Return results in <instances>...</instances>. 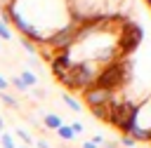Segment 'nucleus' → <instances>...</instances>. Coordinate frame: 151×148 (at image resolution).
I'll use <instances>...</instances> for the list:
<instances>
[{"instance_id": "obj_1", "label": "nucleus", "mask_w": 151, "mask_h": 148, "mask_svg": "<svg viewBox=\"0 0 151 148\" xmlns=\"http://www.w3.org/2000/svg\"><path fill=\"white\" fill-rule=\"evenodd\" d=\"M99 68H101L99 63H94V61H90V59H80V61H73V66H71L64 75H59L57 80H59L64 87H68V89L85 92V89L92 87Z\"/></svg>"}, {"instance_id": "obj_2", "label": "nucleus", "mask_w": 151, "mask_h": 148, "mask_svg": "<svg viewBox=\"0 0 151 148\" xmlns=\"http://www.w3.org/2000/svg\"><path fill=\"white\" fill-rule=\"evenodd\" d=\"M127 80V61L125 59H116L111 63H104L92 82V87L99 89H109V92H120L123 85Z\"/></svg>"}, {"instance_id": "obj_3", "label": "nucleus", "mask_w": 151, "mask_h": 148, "mask_svg": "<svg viewBox=\"0 0 151 148\" xmlns=\"http://www.w3.org/2000/svg\"><path fill=\"white\" fill-rule=\"evenodd\" d=\"M83 99L90 108H97V106H109L111 99H113V92L109 89H99V87H90L83 92Z\"/></svg>"}, {"instance_id": "obj_4", "label": "nucleus", "mask_w": 151, "mask_h": 148, "mask_svg": "<svg viewBox=\"0 0 151 148\" xmlns=\"http://www.w3.org/2000/svg\"><path fill=\"white\" fill-rule=\"evenodd\" d=\"M73 54L71 52H54L52 54V59H50V68H52V73H54V78H59V75H64L71 66H73Z\"/></svg>"}, {"instance_id": "obj_5", "label": "nucleus", "mask_w": 151, "mask_h": 148, "mask_svg": "<svg viewBox=\"0 0 151 148\" xmlns=\"http://www.w3.org/2000/svg\"><path fill=\"white\" fill-rule=\"evenodd\" d=\"M61 125H64L61 115H57V113H45V115H42V127H45V129H52V132H57Z\"/></svg>"}, {"instance_id": "obj_6", "label": "nucleus", "mask_w": 151, "mask_h": 148, "mask_svg": "<svg viewBox=\"0 0 151 148\" xmlns=\"http://www.w3.org/2000/svg\"><path fill=\"white\" fill-rule=\"evenodd\" d=\"M61 99H64V103H66L71 110H76V113H80V110H83V103H80L76 96H71L68 92H64V96H61Z\"/></svg>"}, {"instance_id": "obj_7", "label": "nucleus", "mask_w": 151, "mask_h": 148, "mask_svg": "<svg viewBox=\"0 0 151 148\" xmlns=\"http://www.w3.org/2000/svg\"><path fill=\"white\" fill-rule=\"evenodd\" d=\"M57 136H59L61 141H73V139H76V134L71 132V127H68V125H61V127L57 129Z\"/></svg>"}, {"instance_id": "obj_8", "label": "nucleus", "mask_w": 151, "mask_h": 148, "mask_svg": "<svg viewBox=\"0 0 151 148\" xmlns=\"http://www.w3.org/2000/svg\"><path fill=\"white\" fill-rule=\"evenodd\" d=\"M19 78L24 80V85H26V87L38 85V75H35V73H31V70H21V73H19Z\"/></svg>"}, {"instance_id": "obj_9", "label": "nucleus", "mask_w": 151, "mask_h": 148, "mask_svg": "<svg viewBox=\"0 0 151 148\" xmlns=\"http://www.w3.org/2000/svg\"><path fill=\"white\" fill-rule=\"evenodd\" d=\"M0 146L2 148H17V141H14V136L9 132H2L0 134Z\"/></svg>"}, {"instance_id": "obj_10", "label": "nucleus", "mask_w": 151, "mask_h": 148, "mask_svg": "<svg viewBox=\"0 0 151 148\" xmlns=\"http://www.w3.org/2000/svg\"><path fill=\"white\" fill-rule=\"evenodd\" d=\"M0 101H2L5 106H9V108H19V101H17L12 94H7V92H0Z\"/></svg>"}, {"instance_id": "obj_11", "label": "nucleus", "mask_w": 151, "mask_h": 148, "mask_svg": "<svg viewBox=\"0 0 151 148\" xmlns=\"http://www.w3.org/2000/svg\"><path fill=\"white\" fill-rule=\"evenodd\" d=\"M21 45H24V49H26L31 56H38V45H35V42H31V40L21 38Z\"/></svg>"}, {"instance_id": "obj_12", "label": "nucleus", "mask_w": 151, "mask_h": 148, "mask_svg": "<svg viewBox=\"0 0 151 148\" xmlns=\"http://www.w3.org/2000/svg\"><path fill=\"white\" fill-rule=\"evenodd\" d=\"M7 82H9V85H12L14 89H19V92H28V87L24 85V80H21L19 75H14V78H12V80H7Z\"/></svg>"}, {"instance_id": "obj_13", "label": "nucleus", "mask_w": 151, "mask_h": 148, "mask_svg": "<svg viewBox=\"0 0 151 148\" xmlns=\"http://www.w3.org/2000/svg\"><path fill=\"white\" fill-rule=\"evenodd\" d=\"M17 136L24 141V146H31L33 143V139H31V134L26 132V129H21V127H17Z\"/></svg>"}, {"instance_id": "obj_14", "label": "nucleus", "mask_w": 151, "mask_h": 148, "mask_svg": "<svg viewBox=\"0 0 151 148\" xmlns=\"http://www.w3.org/2000/svg\"><path fill=\"white\" fill-rule=\"evenodd\" d=\"M0 40H12V31L5 21H0Z\"/></svg>"}, {"instance_id": "obj_15", "label": "nucleus", "mask_w": 151, "mask_h": 148, "mask_svg": "<svg viewBox=\"0 0 151 148\" xmlns=\"http://www.w3.org/2000/svg\"><path fill=\"white\" fill-rule=\"evenodd\" d=\"M120 143H123L125 148H134V146H137V141H134L132 136H127V134H123V139H120Z\"/></svg>"}, {"instance_id": "obj_16", "label": "nucleus", "mask_w": 151, "mask_h": 148, "mask_svg": "<svg viewBox=\"0 0 151 148\" xmlns=\"http://www.w3.org/2000/svg\"><path fill=\"white\" fill-rule=\"evenodd\" d=\"M68 127H71V132H73L76 136H78V134H83V129H85V127H83V122H71Z\"/></svg>"}, {"instance_id": "obj_17", "label": "nucleus", "mask_w": 151, "mask_h": 148, "mask_svg": "<svg viewBox=\"0 0 151 148\" xmlns=\"http://www.w3.org/2000/svg\"><path fill=\"white\" fill-rule=\"evenodd\" d=\"M90 141H92V143H94V146H99V148H101V143H104V141H106V139H104V134H94V136H92V139H90Z\"/></svg>"}, {"instance_id": "obj_18", "label": "nucleus", "mask_w": 151, "mask_h": 148, "mask_svg": "<svg viewBox=\"0 0 151 148\" xmlns=\"http://www.w3.org/2000/svg\"><path fill=\"white\" fill-rule=\"evenodd\" d=\"M33 143H35L38 148H50V143H47L45 139H38V141H33Z\"/></svg>"}, {"instance_id": "obj_19", "label": "nucleus", "mask_w": 151, "mask_h": 148, "mask_svg": "<svg viewBox=\"0 0 151 148\" xmlns=\"http://www.w3.org/2000/svg\"><path fill=\"white\" fill-rule=\"evenodd\" d=\"M101 148H118V141H104Z\"/></svg>"}, {"instance_id": "obj_20", "label": "nucleus", "mask_w": 151, "mask_h": 148, "mask_svg": "<svg viewBox=\"0 0 151 148\" xmlns=\"http://www.w3.org/2000/svg\"><path fill=\"white\" fill-rule=\"evenodd\" d=\"M7 87H9V82H7V78H2V75H0V92H5Z\"/></svg>"}, {"instance_id": "obj_21", "label": "nucleus", "mask_w": 151, "mask_h": 148, "mask_svg": "<svg viewBox=\"0 0 151 148\" xmlns=\"http://www.w3.org/2000/svg\"><path fill=\"white\" fill-rule=\"evenodd\" d=\"M83 148H99V146H94L92 141H83Z\"/></svg>"}, {"instance_id": "obj_22", "label": "nucleus", "mask_w": 151, "mask_h": 148, "mask_svg": "<svg viewBox=\"0 0 151 148\" xmlns=\"http://www.w3.org/2000/svg\"><path fill=\"white\" fill-rule=\"evenodd\" d=\"M12 2H14V0H0V7H2V9H5V7H9V5H12Z\"/></svg>"}, {"instance_id": "obj_23", "label": "nucleus", "mask_w": 151, "mask_h": 148, "mask_svg": "<svg viewBox=\"0 0 151 148\" xmlns=\"http://www.w3.org/2000/svg\"><path fill=\"white\" fill-rule=\"evenodd\" d=\"M5 132V120H2V115H0V134Z\"/></svg>"}, {"instance_id": "obj_24", "label": "nucleus", "mask_w": 151, "mask_h": 148, "mask_svg": "<svg viewBox=\"0 0 151 148\" xmlns=\"http://www.w3.org/2000/svg\"><path fill=\"white\" fill-rule=\"evenodd\" d=\"M17 148H28V146H17Z\"/></svg>"}, {"instance_id": "obj_25", "label": "nucleus", "mask_w": 151, "mask_h": 148, "mask_svg": "<svg viewBox=\"0 0 151 148\" xmlns=\"http://www.w3.org/2000/svg\"><path fill=\"white\" fill-rule=\"evenodd\" d=\"M0 47H2V45H0Z\"/></svg>"}]
</instances>
